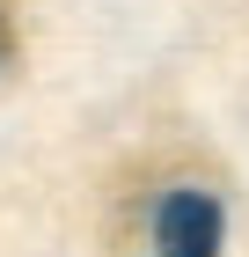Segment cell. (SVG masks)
<instances>
[{
    "label": "cell",
    "mask_w": 249,
    "mask_h": 257,
    "mask_svg": "<svg viewBox=\"0 0 249 257\" xmlns=\"http://www.w3.org/2000/svg\"><path fill=\"white\" fill-rule=\"evenodd\" d=\"M227 242V213L220 198L198 191V184H169L147 213V250L154 257H220Z\"/></svg>",
    "instance_id": "obj_1"
},
{
    "label": "cell",
    "mask_w": 249,
    "mask_h": 257,
    "mask_svg": "<svg viewBox=\"0 0 249 257\" xmlns=\"http://www.w3.org/2000/svg\"><path fill=\"white\" fill-rule=\"evenodd\" d=\"M15 66V22H8V8H0V74Z\"/></svg>",
    "instance_id": "obj_2"
}]
</instances>
